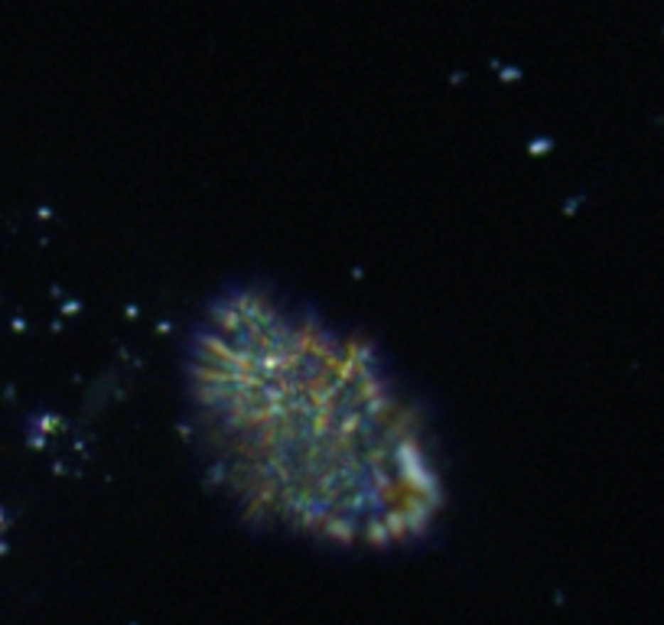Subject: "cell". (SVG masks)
<instances>
[{"label": "cell", "instance_id": "1", "mask_svg": "<svg viewBox=\"0 0 664 625\" xmlns=\"http://www.w3.org/2000/svg\"><path fill=\"white\" fill-rule=\"evenodd\" d=\"M186 417L245 505L339 540H387L440 498L430 433L358 336L267 290H232L186 348Z\"/></svg>", "mask_w": 664, "mask_h": 625}]
</instances>
